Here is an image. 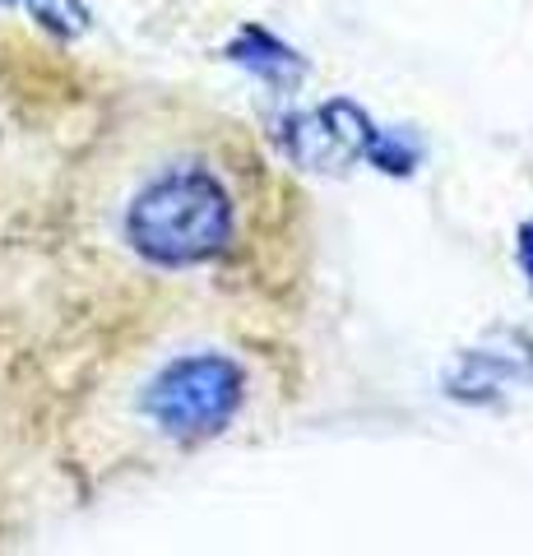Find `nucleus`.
Listing matches in <instances>:
<instances>
[{
	"label": "nucleus",
	"mask_w": 533,
	"mask_h": 556,
	"mask_svg": "<svg viewBox=\"0 0 533 556\" xmlns=\"http://www.w3.org/2000/svg\"><path fill=\"white\" fill-rule=\"evenodd\" d=\"M237 237V200L204 163H177L149 177L126 208V241L163 269L210 265Z\"/></svg>",
	"instance_id": "obj_1"
},
{
	"label": "nucleus",
	"mask_w": 533,
	"mask_h": 556,
	"mask_svg": "<svg viewBox=\"0 0 533 556\" xmlns=\"http://www.w3.org/2000/svg\"><path fill=\"white\" fill-rule=\"evenodd\" d=\"M246 371L223 353H191L158 371L144 394V413L163 437L200 441L214 437L242 413Z\"/></svg>",
	"instance_id": "obj_2"
},
{
	"label": "nucleus",
	"mask_w": 533,
	"mask_h": 556,
	"mask_svg": "<svg viewBox=\"0 0 533 556\" xmlns=\"http://www.w3.org/2000/svg\"><path fill=\"white\" fill-rule=\"evenodd\" d=\"M533 376V357L524 353H496V348H473V353L459 357V367L450 371V394L455 399H473V404H483V399L502 394L510 380H524Z\"/></svg>",
	"instance_id": "obj_3"
},
{
	"label": "nucleus",
	"mask_w": 533,
	"mask_h": 556,
	"mask_svg": "<svg viewBox=\"0 0 533 556\" xmlns=\"http://www.w3.org/2000/svg\"><path fill=\"white\" fill-rule=\"evenodd\" d=\"M232 61H242V65H251V70H261V75H269L274 84H288V79H297V75H302V61L292 56L288 47L274 42L269 33H261V28H251L246 38L232 47Z\"/></svg>",
	"instance_id": "obj_4"
},
{
	"label": "nucleus",
	"mask_w": 533,
	"mask_h": 556,
	"mask_svg": "<svg viewBox=\"0 0 533 556\" xmlns=\"http://www.w3.org/2000/svg\"><path fill=\"white\" fill-rule=\"evenodd\" d=\"M520 255H524V269H529V283H533V223L524 228V241H520Z\"/></svg>",
	"instance_id": "obj_5"
}]
</instances>
